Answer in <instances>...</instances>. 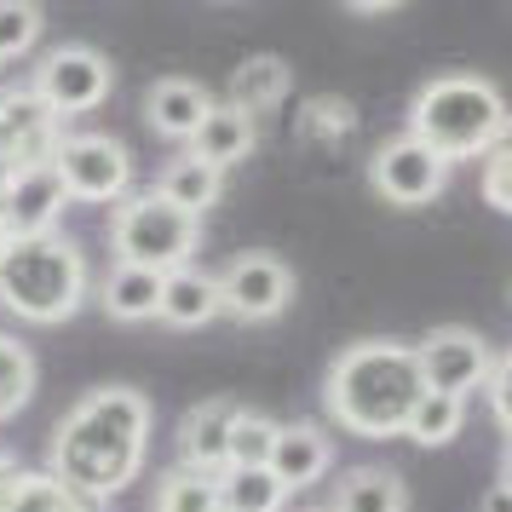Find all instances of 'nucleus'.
<instances>
[{"mask_svg":"<svg viewBox=\"0 0 512 512\" xmlns=\"http://www.w3.org/2000/svg\"><path fill=\"white\" fill-rule=\"evenodd\" d=\"M150 455V397L133 386H98L52 432V478L87 501H110L144 472Z\"/></svg>","mask_w":512,"mask_h":512,"instance_id":"f257e3e1","label":"nucleus"},{"mask_svg":"<svg viewBox=\"0 0 512 512\" xmlns=\"http://www.w3.org/2000/svg\"><path fill=\"white\" fill-rule=\"evenodd\" d=\"M420 392L426 380L409 340H357L328 363L323 380L328 420L351 438H403Z\"/></svg>","mask_w":512,"mask_h":512,"instance_id":"f03ea898","label":"nucleus"},{"mask_svg":"<svg viewBox=\"0 0 512 512\" xmlns=\"http://www.w3.org/2000/svg\"><path fill=\"white\" fill-rule=\"evenodd\" d=\"M507 98H501V87L495 81H484V75H432L426 87L415 93V104H409V139L426 144L438 162H478L489 144H495V133L507 127Z\"/></svg>","mask_w":512,"mask_h":512,"instance_id":"7ed1b4c3","label":"nucleus"},{"mask_svg":"<svg viewBox=\"0 0 512 512\" xmlns=\"http://www.w3.org/2000/svg\"><path fill=\"white\" fill-rule=\"evenodd\" d=\"M87 288H93L87 254L64 231L18 236L6 248V259H0V305L35 328L70 323L75 311H81V300H87Z\"/></svg>","mask_w":512,"mask_h":512,"instance_id":"20e7f679","label":"nucleus"},{"mask_svg":"<svg viewBox=\"0 0 512 512\" xmlns=\"http://www.w3.org/2000/svg\"><path fill=\"white\" fill-rule=\"evenodd\" d=\"M202 242V219H190L185 208L162 202L156 190H139L127 196L116 213H110V248H116V265H139V271H185L190 254Z\"/></svg>","mask_w":512,"mask_h":512,"instance_id":"39448f33","label":"nucleus"},{"mask_svg":"<svg viewBox=\"0 0 512 512\" xmlns=\"http://www.w3.org/2000/svg\"><path fill=\"white\" fill-rule=\"evenodd\" d=\"M58 179L70 190V202H93V208H121L133 196V156L127 144L110 133H64L58 144Z\"/></svg>","mask_w":512,"mask_h":512,"instance_id":"423d86ee","label":"nucleus"},{"mask_svg":"<svg viewBox=\"0 0 512 512\" xmlns=\"http://www.w3.org/2000/svg\"><path fill=\"white\" fill-rule=\"evenodd\" d=\"M41 104H47L58 121L70 116H93L98 104L110 98L116 87V70H110V58L93 47H52L41 64H35V81H29Z\"/></svg>","mask_w":512,"mask_h":512,"instance_id":"0eeeda50","label":"nucleus"},{"mask_svg":"<svg viewBox=\"0 0 512 512\" xmlns=\"http://www.w3.org/2000/svg\"><path fill=\"white\" fill-rule=\"evenodd\" d=\"M420 357V380H426V392H443V397H461L478 392V386H489V369H495V351H489V340L478 334V328H432L426 340L415 346Z\"/></svg>","mask_w":512,"mask_h":512,"instance_id":"6e6552de","label":"nucleus"},{"mask_svg":"<svg viewBox=\"0 0 512 512\" xmlns=\"http://www.w3.org/2000/svg\"><path fill=\"white\" fill-rule=\"evenodd\" d=\"M294 305V271L277 254H236L219 271V311L236 323H271Z\"/></svg>","mask_w":512,"mask_h":512,"instance_id":"1a4fd4ad","label":"nucleus"},{"mask_svg":"<svg viewBox=\"0 0 512 512\" xmlns=\"http://www.w3.org/2000/svg\"><path fill=\"white\" fill-rule=\"evenodd\" d=\"M64 144V121L52 116L35 87H0V162L12 173L47 167Z\"/></svg>","mask_w":512,"mask_h":512,"instance_id":"9d476101","label":"nucleus"},{"mask_svg":"<svg viewBox=\"0 0 512 512\" xmlns=\"http://www.w3.org/2000/svg\"><path fill=\"white\" fill-rule=\"evenodd\" d=\"M369 185L380 190L392 208H426V202L443 196V185H449V162H438L426 144H415L403 133V139H386L369 156Z\"/></svg>","mask_w":512,"mask_h":512,"instance_id":"9b49d317","label":"nucleus"},{"mask_svg":"<svg viewBox=\"0 0 512 512\" xmlns=\"http://www.w3.org/2000/svg\"><path fill=\"white\" fill-rule=\"evenodd\" d=\"M236 415H242V403L236 397H208V403H190L185 415H179V432H173V443H179V466H190V472H225L231 466V426Z\"/></svg>","mask_w":512,"mask_h":512,"instance_id":"f8f14e48","label":"nucleus"},{"mask_svg":"<svg viewBox=\"0 0 512 512\" xmlns=\"http://www.w3.org/2000/svg\"><path fill=\"white\" fill-rule=\"evenodd\" d=\"M64 208H70V190L58 179V167L47 162V167H29V173L12 179L6 202H0V225H6L12 242H18V236H52Z\"/></svg>","mask_w":512,"mask_h":512,"instance_id":"ddd939ff","label":"nucleus"},{"mask_svg":"<svg viewBox=\"0 0 512 512\" xmlns=\"http://www.w3.org/2000/svg\"><path fill=\"white\" fill-rule=\"evenodd\" d=\"M208 116H213V93L202 81L167 75V81H156V87L144 93V121H150V133H162V139H173V144H190L196 127Z\"/></svg>","mask_w":512,"mask_h":512,"instance_id":"4468645a","label":"nucleus"},{"mask_svg":"<svg viewBox=\"0 0 512 512\" xmlns=\"http://www.w3.org/2000/svg\"><path fill=\"white\" fill-rule=\"evenodd\" d=\"M334 466V438H328L317 420H288L277 432V449H271V478H277L288 495L294 489H311Z\"/></svg>","mask_w":512,"mask_h":512,"instance_id":"2eb2a0df","label":"nucleus"},{"mask_svg":"<svg viewBox=\"0 0 512 512\" xmlns=\"http://www.w3.org/2000/svg\"><path fill=\"white\" fill-rule=\"evenodd\" d=\"M167 328H202L213 323V317H225L219 311V277H208V271H196V265H185V271H167L162 277V311H156Z\"/></svg>","mask_w":512,"mask_h":512,"instance_id":"dca6fc26","label":"nucleus"},{"mask_svg":"<svg viewBox=\"0 0 512 512\" xmlns=\"http://www.w3.org/2000/svg\"><path fill=\"white\" fill-rule=\"evenodd\" d=\"M254 139H259L254 116H242V110H231V104H213V116L202 121V127H196V139H190V156L225 173V167L248 162Z\"/></svg>","mask_w":512,"mask_h":512,"instance_id":"f3484780","label":"nucleus"},{"mask_svg":"<svg viewBox=\"0 0 512 512\" xmlns=\"http://www.w3.org/2000/svg\"><path fill=\"white\" fill-rule=\"evenodd\" d=\"M328 512H409V484L392 466H351L334 484V507Z\"/></svg>","mask_w":512,"mask_h":512,"instance_id":"a211bd4d","label":"nucleus"},{"mask_svg":"<svg viewBox=\"0 0 512 512\" xmlns=\"http://www.w3.org/2000/svg\"><path fill=\"white\" fill-rule=\"evenodd\" d=\"M98 305L116 323H150L162 311V277L156 271H139V265H116L104 277V288H98Z\"/></svg>","mask_w":512,"mask_h":512,"instance_id":"6ab92c4d","label":"nucleus"},{"mask_svg":"<svg viewBox=\"0 0 512 512\" xmlns=\"http://www.w3.org/2000/svg\"><path fill=\"white\" fill-rule=\"evenodd\" d=\"M219 190H225V173L208 162H196V156H179V162L162 167V179H156V196L173 202V208H185L190 219H202V213L219 202Z\"/></svg>","mask_w":512,"mask_h":512,"instance_id":"aec40b11","label":"nucleus"},{"mask_svg":"<svg viewBox=\"0 0 512 512\" xmlns=\"http://www.w3.org/2000/svg\"><path fill=\"white\" fill-rule=\"evenodd\" d=\"M288 489L271 478V466H225L219 472V512H282Z\"/></svg>","mask_w":512,"mask_h":512,"instance_id":"412c9836","label":"nucleus"},{"mask_svg":"<svg viewBox=\"0 0 512 512\" xmlns=\"http://www.w3.org/2000/svg\"><path fill=\"white\" fill-rule=\"evenodd\" d=\"M466 426V403L461 397H443V392H420V403L409 409V426H403V438L420 443V449H443V443H455Z\"/></svg>","mask_w":512,"mask_h":512,"instance_id":"4be33fe9","label":"nucleus"},{"mask_svg":"<svg viewBox=\"0 0 512 512\" xmlns=\"http://www.w3.org/2000/svg\"><path fill=\"white\" fill-rule=\"evenodd\" d=\"M282 93H288V64L282 58H248L231 75V110H242V116H259V110L282 104Z\"/></svg>","mask_w":512,"mask_h":512,"instance_id":"5701e85b","label":"nucleus"},{"mask_svg":"<svg viewBox=\"0 0 512 512\" xmlns=\"http://www.w3.org/2000/svg\"><path fill=\"white\" fill-rule=\"evenodd\" d=\"M35 351L18 334H0V420H12L35 397Z\"/></svg>","mask_w":512,"mask_h":512,"instance_id":"b1692460","label":"nucleus"},{"mask_svg":"<svg viewBox=\"0 0 512 512\" xmlns=\"http://www.w3.org/2000/svg\"><path fill=\"white\" fill-rule=\"evenodd\" d=\"M156 512H219V478L213 472H190L173 466L156 484Z\"/></svg>","mask_w":512,"mask_h":512,"instance_id":"393cba45","label":"nucleus"},{"mask_svg":"<svg viewBox=\"0 0 512 512\" xmlns=\"http://www.w3.org/2000/svg\"><path fill=\"white\" fill-rule=\"evenodd\" d=\"M277 432H282V420L259 415V409L242 403V415H236V426H231V466H271Z\"/></svg>","mask_w":512,"mask_h":512,"instance_id":"a878e982","label":"nucleus"},{"mask_svg":"<svg viewBox=\"0 0 512 512\" xmlns=\"http://www.w3.org/2000/svg\"><path fill=\"white\" fill-rule=\"evenodd\" d=\"M478 162H484V173H478L484 202H489L495 213H507V219H512V116H507V127L495 133V144H489Z\"/></svg>","mask_w":512,"mask_h":512,"instance_id":"bb28decb","label":"nucleus"},{"mask_svg":"<svg viewBox=\"0 0 512 512\" xmlns=\"http://www.w3.org/2000/svg\"><path fill=\"white\" fill-rule=\"evenodd\" d=\"M41 29H47L41 6H29V0H0V64H6V58H24V52L41 41Z\"/></svg>","mask_w":512,"mask_h":512,"instance_id":"cd10ccee","label":"nucleus"},{"mask_svg":"<svg viewBox=\"0 0 512 512\" xmlns=\"http://www.w3.org/2000/svg\"><path fill=\"white\" fill-rule=\"evenodd\" d=\"M58 495H64V484L52 472H18L6 484V495H0V512H52Z\"/></svg>","mask_w":512,"mask_h":512,"instance_id":"c85d7f7f","label":"nucleus"},{"mask_svg":"<svg viewBox=\"0 0 512 512\" xmlns=\"http://www.w3.org/2000/svg\"><path fill=\"white\" fill-rule=\"evenodd\" d=\"M484 392H489V415L501 420V432L512 438V351H507V357H495Z\"/></svg>","mask_w":512,"mask_h":512,"instance_id":"c756f323","label":"nucleus"},{"mask_svg":"<svg viewBox=\"0 0 512 512\" xmlns=\"http://www.w3.org/2000/svg\"><path fill=\"white\" fill-rule=\"evenodd\" d=\"M311 133H351L357 127V110H351L346 98H323V104H311Z\"/></svg>","mask_w":512,"mask_h":512,"instance_id":"7c9ffc66","label":"nucleus"},{"mask_svg":"<svg viewBox=\"0 0 512 512\" xmlns=\"http://www.w3.org/2000/svg\"><path fill=\"white\" fill-rule=\"evenodd\" d=\"M52 512H104V501H87V495H75V489H64L58 495V507Z\"/></svg>","mask_w":512,"mask_h":512,"instance_id":"2f4dec72","label":"nucleus"},{"mask_svg":"<svg viewBox=\"0 0 512 512\" xmlns=\"http://www.w3.org/2000/svg\"><path fill=\"white\" fill-rule=\"evenodd\" d=\"M478 512H512V489L507 484H489V495H484V507Z\"/></svg>","mask_w":512,"mask_h":512,"instance_id":"473e14b6","label":"nucleus"},{"mask_svg":"<svg viewBox=\"0 0 512 512\" xmlns=\"http://www.w3.org/2000/svg\"><path fill=\"white\" fill-rule=\"evenodd\" d=\"M357 12H374L380 18V12H397V0H357Z\"/></svg>","mask_w":512,"mask_h":512,"instance_id":"72a5a7b5","label":"nucleus"},{"mask_svg":"<svg viewBox=\"0 0 512 512\" xmlns=\"http://www.w3.org/2000/svg\"><path fill=\"white\" fill-rule=\"evenodd\" d=\"M12 478H18V461H12V455H0V495H6V484H12Z\"/></svg>","mask_w":512,"mask_h":512,"instance_id":"f704fd0d","label":"nucleus"},{"mask_svg":"<svg viewBox=\"0 0 512 512\" xmlns=\"http://www.w3.org/2000/svg\"><path fill=\"white\" fill-rule=\"evenodd\" d=\"M501 484L512 489V438H507V455H501Z\"/></svg>","mask_w":512,"mask_h":512,"instance_id":"c9c22d12","label":"nucleus"},{"mask_svg":"<svg viewBox=\"0 0 512 512\" xmlns=\"http://www.w3.org/2000/svg\"><path fill=\"white\" fill-rule=\"evenodd\" d=\"M6 248H12V236H6V225H0V259H6Z\"/></svg>","mask_w":512,"mask_h":512,"instance_id":"e433bc0d","label":"nucleus"}]
</instances>
